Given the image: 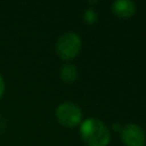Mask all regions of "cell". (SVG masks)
<instances>
[{
	"label": "cell",
	"instance_id": "3",
	"mask_svg": "<svg viewBox=\"0 0 146 146\" xmlns=\"http://www.w3.org/2000/svg\"><path fill=\"white\" fill-rule=\"evenodd\" d=\"M56 116L63 125L74 127L81 121L82 112L76 104L71 102H65L62 103L56 108Z\"/></svg>",
	"mask_w": 146,
	"mask_h": 146
},
{
	"label": "cell",
	"instance_id": "6",
	"mask_svg": "<svg viewBox=\"0 0 146 146\" xmlns=\"http://www.w3.org/2000/svg\"><path fill=\"white\" fill-rule=\"evenodd\" d=\"M60 76L67 83L74 82L76 76H78V68H76V66L73 65V64H65V65H63L62 68H60Z\"/></svg>",
	"mask_w": 146,
	"mask_h": 146
},
{
	"label": "cell",
	"instance_id": "4",
	"mask_svg": "<svg viewBox=\"0 0 146 146\" xmlns=\"http://www.w3.org/2000/svg\"><path fill=\"white\" fill-rule=\"evenodd\" d=\"M121 138L127 146H144L146 143V135L144 130L135 123L127 124L122 128Z\"/></svg>",
	"mask_w": 146,
	"mask_h": 146
},
{
	"label": "cell",
	"instance_id": "2",
	"mask_svg": "<svg viewBox=\"0 0 146 146\" xmlns=\"http://www.w3.org/2000/svg\"><path fill=\"white\" fill-rule=\"evenodd\" d=\"M81 49V39L74 32L62 34L56 42V51L64 59H71L78 55Z\"/></svg>",
	"mask_w": 146,
	"mask_h": 146
},
{
	"label": "cell",
	"instance_id": "9",
	"mask_svg": "<svg viewBox=\"0 0 146 146\" xmlns=\"http://www.w3.org/2000/svg\"><path fill=\"white\" fill-rule=\"evenodd\" d=\"M113 127H114V129H115V130H117V129H120V124H114Z\"/></svg>",
	"mask_w": 146,
	"mask_h": 146
},
{
	"label": "cell",
	"instance_id": "5",
	"mask_svg": "<svg viewBox=\"0 0 146 146\" xmlns=\"http://www.w3.org/2000/svg\"><path fill=\"white\" fill-rule=\"evenodd\" d=\"M112 10L119 17L127 18L135 14L136 5L131 0H116L112 3Z\"/></svg>",
	"mask_w": 146,
	"mask_h": 146
},
{
	"label": "cell",
	"instance_id": "1",
	"mask_svg": "<svg viewBox=\"0 0 146 146\" xmlns=\"http://www.w3.org/2000/svg\"><path fill=\"white\" fill-rule=\"evenodd\" d=\"M80 135L89 146H106L110 141V131L107 127L95 117L87 119L82 122Z\"/></svg>",
	"mask_w": 146,
	"mask_h": 146
},
{
	"label": "cell",
	"instance_id": "7",
	"mask_svg": "<svg viewBox=\"0 0 146 146\" xmlns=\"http://www.w3.org/2000/svg\"><path fill=\"white\" fill-rule=\"evenodd\" d=\"M96 18H97V15H96V13L92 9L86 10V13H84V19H86L87 23L91 24V23H94L96 21Z\"/></svg>",
	"mask_w": 146,
	"mask_h": 146
},
{
	"label": "cell",
	"instance_id": "8",
	"mask_svg": "<svg viewBox=\"0 0 146 146\" xmlns=\"http://www.w3.org/2000/svg\"><path fill=\"white\" fill-rule=\"evenodd\" d=\"M3 91H5V81H3L2 75L0 74V98H1V96L3 94Z\"/></svg>",
	"mask_w": 146,
	"mask_h": 146
}]
</instances>
